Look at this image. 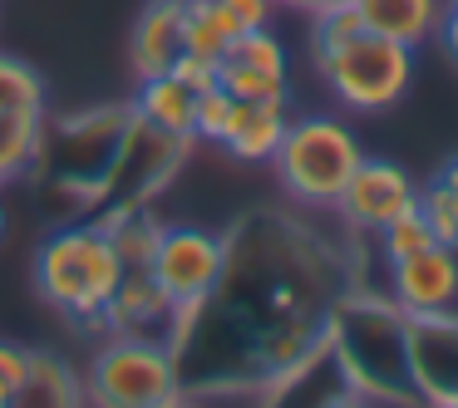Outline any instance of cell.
<instances>
[{"label":"cell","mask_w":458,"mask_h":408,"mask_svg":"<svg viewBox=\"0 0 458 408\" xmlns=\"http://www.w3.org/2000/svg\"><path fill=\"white\" fill-rule=\"evenodd\" d=\"M291 129V99H232L227 129L212 148H222L232 162H271Z\"/></svg>","instance_id":"obj_12"},{"label":"cell","mask_w":458,"mask_h":408,"mask_svg":"<svg viewBox=\"0 0 458 408\" xmlns=\"http://www.w3.org/2000/svg\"><path fill=\"white\" fill-rule=\"evenodd\" d=\"M419 212L428 217L434 237L458 251V158H448L438 168V178L428 187H419Z\"/></svg>","instance_id":"obj_20"},{"label":"cell","mask_w":458,"mask_h":408,"mask_svg":"<svg viewBox=\"0 0 458 408\" xmlns=\"http://www.w3.org/2000/svg\"><path fill=\"white\" fill-rule=\"evenodd\" d=\"M192 99H198V94L168 70V74H153V79H139L129 109H133V119L148 123V129L192 138Z\"/></svg>","instance_id":"obj_17"},{"label":"cell","mask_w":458,"mask_h":408,"mask_svg":"<svg viewBox=\"0 0 458 408\" xmlns=\"http://www.w3.org/2000/svg\"><path fill=\"white\" fill-rule=\"evenodd\" d=\"M5 221H11V217H5V202H0V241H5Z\"/></svg>","instance_id":"obj_28"},{"label":"cell","mask_w":458,"mask_h":408,"mask_svg":"<svg viewBox=\"0 0 458 408\" xmlns=\"http://www.w3.org/2000/svg\"><path fill=\"white\" fill-rule=\"evenodd\" d=\"M454 320H458V315H454Z\"/></svg>","instance_id":"obj_29"},{"label":"cell","mask_w":458,"mask_h":408,"mask_svg":"<svg viewBox=\"0 0 458 408\" xmlns=\"http://www.w3.org/2000/svg\"><path fill=\"white\" fill-rule=\"evenodd\" d=\"M232 40H237V35L222 21L217 0H188V5H182V54L222 60V50H227Z\"/></svg>","instance_id":"obj_19"},{"label":"cell","mask_w":458,"mask_h":408,"mask_svg":"<svg viewBox=\"0 0 458 408\" xmlns=\"http://www.w3.org/2000/svg\"><path fill=\"white\" fill-rule=\"evenodd\" d=\"M414 207H419V182L409 178V168H399V162H389V158H369L365 153V162L355 168L350 187L340 192L335 217H340V227H345L350 237L375 241L389 221L404 217V212H414Z\"/></svg>","instance_id":"obj_8"},{"label":"cell","mask_w":458,"mask_h":408,"mask_svg":"<svg viewBox=\"0 0 458 408\" xmlns=\"http://www.w3.org/2000/svg\"><path fill=\"white\" fill-rule=\"evenodd\" d=\"M360 15V25L385 40H399L409 50L434 40L438 21H444V5L448 0H350Z\"/></svg>","instance_id":"obj_15"},{"label":"cell","mask_w":458,"mask_h":408,"mask_svg":"<svg viewBox=\"0 0 458 408\" xmlns=\"http://www.w3.org/2000/svg\"><path fill=\"white\" fill-rule=\"evenodd\" d=\"M50 129V89L40 70L0 50V187H15L40 168Z\"/></svg>","instance_id":"obj_6"},{"label":"cell","mask_w":458,"mask_h":408,"mask_svg":"<svg viewBox=\"0 0 458 408\" xmlns=\"http://www.w3.org/2000/svg\"><path fill=\"white\" fill-rule=\"evenodd\" d=\"M104 231H109L114 251H119L123 271H148L153 266V251L163 241V221L153 212V202H114V207L89 212Z\"/></svg>","instance_id":"obj_16"},{"label":"cell","mask_w":458,"mask_h":408,"mask_svg":"<svg viewBox=\"0 0 458 408\" xmlns=\"http://www.w3.org/2000/svg\"><path fill=\"white\" fill-rule=\"evenodd\" d=\"M409 388L419 404L458 408V320H409Z\"/></svg>","instance_id":"obj_11"},{"label":"cell","mask_w":458,"mask_h":408,"mask_svg":"<svg viewBox=\"0 0 458 408\" xmlns=\"http://www.w3.org/2000/svg\"><path fill=\"white\" fill-rule=\"evenodd\" d=\"M25 374H30V349L15 345V339H0V408L21 404Z\"/></svg>","instance_id":"obj_23"},{"label":"cell","mask_w":458,"mask_h":408,"mask_svg":"<svg viewBox=\"0 0 458 408\" xmlns=\"http://www.w3.org/2000/svg\"><path fill=\"white\" fill-rule=\"evenodd\" d=\"M178 359L168 339H143V335H109L94 349L84 369V404L99 408H168L182 404Z\"/></svg>","instance_id":"obj_5"},{"label":"cell","mask_w":458,"mask_h":408,"mask_svg":"<svg viewBox=\"0 0 458 408\" xmlns=\"http://www.w3.org/2000/svg\"><path fill=\"white\" fill-rule=\"evenodd\" d=\"M182 5L188 0H148L129 30V70L133 79L168 74L182 54Z\"/></svg>","instance_id":"obj_14"},{"label":"cell","mask_w":458,"mask_h":408,"mask_svg":"<svg viewBox=\"0 0 458 408\" xmlns=\"http://www.w3.org/2000/svg\"><path fill=\"white\" fill-rule=\"evenodd\" d=\"M385 296L409 320H454L458 315V251L434 241L414 256L385 261Z\"/></svg>","instance_id":"obj_9"},{"label":"cell","mask_w":458,"mask_h":408,"mask_svg":"<svg viewBox=\"0 0 458 408\" xmlns=\"http://www.w3.org/2000/svg\"><path fill=\"white\" fill-rule=\"evenodd\" d=\"M222 271H227V237H217L208 227H163L148 276L182 310V305H202V300L217 296Z\"/></svg>","instance_id":"obj_7"},{"label":"cell","mask_w":458,"mask_h":408,"mask_svg":"<svg viewBox=\"0 0 458 408\" xmlns=\"http://www.w3.org/2000/svg\"><path fill=\"white\" fill-rule=\"evenodd\" d=\"M434 227H428V217L424 212H404V217H394L385 231L375 237V251H379V261H399V256H414V251H424V246H434Z\"/></svg>","instance_id":"obj_21"},{"label":"cell","mask_w":458,"mask_h":408,"mask_svg":"<svg viewBox=\"0 0 458 408\" xmlns=\"http://www.w3.org/2000/svg\"><path fill=\"white\" fill-rule=\"evenodd\" d=\"M217 84L232 99H291V54L281 35L271 25L237 35L217 60Z\"/></svg>","instance_id":"obj_10"},{"label":"cell","mask_w":458,"mask_h":408,"mask_svg":"<svg viewBox=\"0 0 458 408\" xmlns=\"http://www.w3.org/2000/svg\"><path fill=\"white\" fill-rule=\"evenodd\" d=\"M119 280H123V261L114 251L109 231L94 217L50 231L35 251V290L70 325L99 329Z\"/></svg>","instance_id":"obj_2"},{"label":"cell","mask_w":458,"mask_h":408,"mask_svg":"<svg viewBox=\"0 0 458 408\" xmlns=\"http://www.w3.org/2000/svg\"><path fill=\"white\" fill-rule=\"evenodd\" d=\"M326 349L350 398L419 404L409 388V315L389 296L340 290L326 315Z\"/></svg>","instance_id":"obj_1"},{"label":"cell","mask_w":458,"mask_h":408,"mask_svg":"<svg viewBox=\"0 0 458 408\" xmlns=\"http://www.w3.org/2000/svg\"><path fill=\"white\" fill-rule=\"evenodd\" d=\"M21 404H40V408L84 404V379L74 374V364L64 354H55V349H30V374H25Z\"/></svg>","instance_id":"obj_18"},{"label":"cell","mask_w":458,"mask_h":408,"mask_svg":"<svg viewBox=\"0 0 458 408\" xmlns=\"http://www.w3.org/2000/svg\"><path fill=\"white\" fill-rule=\"evenodd\" d=\"M320 70V84L330 89V99L350 113H389L399 99L409 94L419 70V50L399 40H385L375 30H355L345 40L326 45V50H310Z\"/></svg>","instance_id":"obj_4"},{"label":"cell","mask_w":458,"mask_h":408,"mask_svg":"<svg viewBox=\"0 0 458 408\" xmlns=\"http://www.w3.org/2000/svg\"><path fill=\"white\" fill-rule=\"evenodd\" d=\"M178 305L163 296V286L148 271H123L109 310H104V335H143V339H168Z\"/></svg>","instance_id":"obj_13"},{"label":"cell","mask_w":458,"mask_h":408,"mask_svg":"<svg viewBox=\"0 0 458 408\" xmlns=\"http://www.w3.org/2000/svg\"><path fill=\"white\" fill-rule=\"evenodd\" d=\"M434 40L444 45V54L454 60V70H458V0H448V5H444V21H438Z\"/></svg>","instance_id":"obj_26"},{"label":"cell","mask_w":458,"mask_h":408,"mask_svg":"<svg viewBox=\"0 0 458 408\" xmlns=\"http://www.w3.org/2000/svg\"><path fill=\"white\" fill-rule=\"evenodd\" d=\"M276 5H286V11H320V5H330V0H276Z\"/></svg>","instance_id":"obj_27"},{"label":"cell","mask_w":458,"mask_h":408,"mask_svg":"<svg viewBox=\"0 0 458 408\" xmlns=\"http://www.w3.org/2000/svg\"><path fill=\"white\" fill-rule=\"evenodd\" d=\"M227 113H232V94L222 84L198 89V99H192V143H217L222 129H227Z\"/></svg>","instance_id":"obj_22"},{"label":"cell","mask_w":458,"mask_h":408,"mask_svg":"<svg viewBox=\"0 0 458 408\" xmlns=\"http://www.w3.org/2000/svg\"><path fill=\"white\" fill-rule=\"evenodd\" d=\"M365 162V143L335 113H291V129L281 138L271 172L281 192L310 212H335L340 192L350 187L355 168Z\"/></svg>","instance_id":"obj_3"},{"label":"cell","mask_w":458,"mask_h":408,"mask_svg":"<svg viewBox=\"0 0 458 408\" xmlns=\"http://www.w3.org/2000/svg\"><path fill=\"white\" fill-rule=\"evenodd\" d=\"M173 74H178V79L188 84L192 94H198V89H212V84H217V60H198V54H178V64H173Z\"/></svg>","instance_id":"obj_25"},{"label":"cell","mask_w":458,"mask_h":408,"mask_svg":"<svg viewBox=\"0 0 458 408\" xmlns=\"http://www.w3.org/2000/svg\"><path fill=\"white\" fill-rule=\"evenodd\" d=\"M217 11L232 25V35H247V30H267L276 21V0H217Z\"/></svg>","instance_id":"obj_24"}]
</instances>
